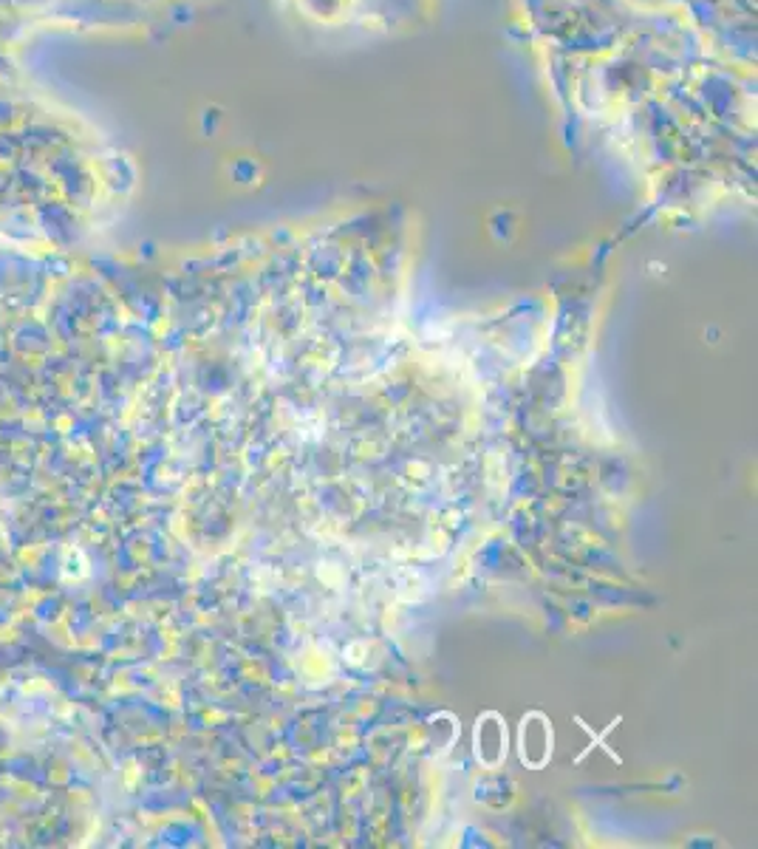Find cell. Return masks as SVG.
<instances>
[{"mask_svg": "<svg viewBox=\"0 0 758 849\" xmlns=\"http://www.w3.org/2000/svg\"><path fill=\"white\" fill-rule=\"evenodd\" d=\"M538 750V762L544 765L552 753V731L541 714H532L521 725V759L532 765V753Z\"/></svg>", "mask_w": 758, "mask_h": 849, "instance_id": "cell-1", "label": "cell"}, {"mask_svg": "<svg viewBox=\"0 0 758 849\" xmlns=\"http://www.w3.org/2000/svg\"><path fill=\"white\" fill-rule=\"evenodd\" d=\"M490 750H493V765H495V762L504 756V750H507V733H504V728H498L495 736H490V725H487V719H484V722H478V731H476V753L484 765H490Z\"/></svg>", "mask_w": 758, "mask_h": 849, "instance_id": "cell-2", "label": "cell"}]
</instances>
